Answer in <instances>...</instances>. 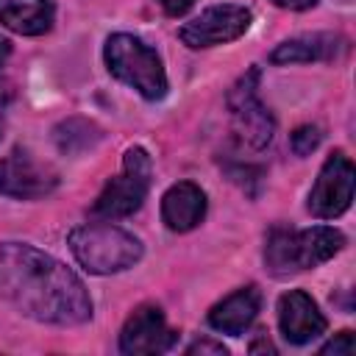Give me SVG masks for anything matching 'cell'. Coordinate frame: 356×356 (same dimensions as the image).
<instances>
[{"label": "cell", "instance_id": "ffe728a7", "mask_svg": "<svg viewBox=\"0 0 356 356\" xmlns=\"http://www.w3.org/2000/svg\"><path fill=\"white\" fill-rule=\"evenodd\" d=\"M192 3H195V0H159V6L164 8V14H170V17L186 14V11L192 8Z\"/></svg>", "mask_w": 356, "mask_h": 356}, {"label": "cell", "instance_id": "3957f363", "mask_svg": "<svg viewBox=\"0 0 356 356\" xmlns=\"http://www.w3.org/2000/svg\"><path fill=\"white\" fill-rule=\"evenodd\" d=\"M67 242L78 264L95 275H111L128 270L142 259V242L125 228H117L111 222L78 225Z\"/></svg>", "mask_w": 356, "mask_h": 356}, {"label": "cell", "instance_id": "7402d4cb", "mask_svg": "<svg viewBox=\"0 0 356 356\" xmlns=\"http://www.w3.org/2000/svg\"><path fill=\"white\" fill-rule=\"evenodd\" d=\"M248 350H250V353H259V350H264V353H275V345H273L270 339H256V342H250Z\"/></svg>", "mask_w": 356, "mask_h": 356}, {"label": "cell", "instance_id": "ac0fdd59", "mask_svg": "<svg viewBox=\"0 0 356 356\" xmlns=\"http://www.w3.org/2000/svg\"><path fill=\"white\" fill-rule=\"evenodd\" d=\"M356 350V339H353V331H339L334 339H328L320 353H334V356H353Z\"/></svg>", "mask_w": 356, "mask_h": 356}, {"label": "cell", "instance_id": "5bb4252c", "mask_svg": "<svg viewBox=\"0 0 356 356\" xmlns=\"http://www.w3.org/2000/svg\"><path fill=\"white\" fill-rule=\"evenodd\" d=\"M50 0H0V22L19 36H42L53 28Z\"/></svg>", "mask_w": 356, "mask_h": 356}, {"label": "cell", "instance_id": "e0dca14e", "mask_svg": "<svg viewBox=\"0 0 356 356\" xmlns=\"http://www.w3.org/2000/svg\"><path fill=\"white\" fill-rule=\"evenodd\" d=\"M320 139H323V134H320L317 125H300V128L292 131L289 145H292V150H295L298 156H309L312 150H317Z\"/></svg>", "mask_w": 356, "mask_h": 356}, {"label": "cell", "instance_id": "9a60e30c", "mask_svg": "<svg viewBox=\"0 0 356 356\" xmlns=\"http://www.w3.org/2000/svg\"><path fill=\"white\" fill-rule=\"evenodd\" d=\"M342 50V39L334 33H303L295 39L281 42L273 53V64H306V61H325Z\"/></svg>", "mask_w": 356, "mask_h": 356}, {"label": "cell", "instance_id": "2e32d148", "mask_svg": "<svg viewBox=\"0 0 356 356\" xmlns=\"http://www.w3.org/2000/svg\"><path fill=\"white\" fill-rule=\"evenodd\" d=\"M100 136H103L100 128L95 122H89V120H81V117H70V120H64L53 131V139H56L58 150L61 153H70V156L83 153V150H92L100 142Z\"/></svg>", "mask_w": 356, "mask_h": 356}, {"label": "cell", "instance_id": "8fae6325", "mask_svg": "<svg viewBox=\"0 0 356 356\" xmlns=\"http://www.w3.org/2000/svg\"><path fill=\"white\" fill-rule=\"evenodd\" d=\"M278 325L289 345H306L325 331V317L303 289H289L278 298Z\"/></svg>", "mask_w": 356, "mask_h": 356}, {"label": "cell", "instance_id": "ba28073f", "mask_svg": "<svg viewBox=\"0 0 356 356\" xmlns=\"http://www.w3.org/2000/svg\"><path fill=\"white\" fill-rule=\"evenodd\" d=\"M353 184H356L353 161L342 150L331 153L309 192V211L320 220H334L345 214L353 200Z\"/></svg>", "mask_w": 356, "mask_h": 356}, {"label": "cell", "instance_id": "8992f818", "mask_svg": "<svg viewBox=\"0 0 356 356\" xmlns=\"http://www.w3.org/2000/svg\"><path fill=\"white\" fill-rule=\"evenodd\" d=\"M150 178H153V161H150L147 150L128 147L125 159H122V172L103 186V192L97 195V200L92 206V217L120 220V217L134 214L142 206V200L147 197Z\"/></svg>", "mask_w": 356, "mask_h": 356}, {"label": "cell", "instance_id": "7a4b0ae2", "mask_svg": "<svg viewBox=\"0 0 356 356\" xmlns=\"http://www.w3.org/2000/svg\"><path fill=\"white\" fill-rule=\"evenodd\" d=\"M342 245L345 236L331 225H314L303 231L273 228L264 245V264L275 278H286L334 259Z\"/></svg>", "mask_w": 356, "mask_h": 356}, {"label": "cell", "instance_id": "30bf717a", "mask_svg": "<svg viewBox=\"0 0 356 356\" xmlns=\"http://www.w3.org/2000/svg\"><path fill=\"white\" fill-rule=\"evenodd\" d=\"M178 331H172L161 314L159 306L145 303L139 306L120 331V350L128 356H145V353H164L175 345Z\"/></svg>", "mask_w": 356, "mask_h": 356}, {"label": "cell", "instance_id": "44dd1931", "mask_svg": "<svg viewBox=\"0 0 356 356\" xmlns=\"http://www.w3.org/2000/svg\"><path fill=\"white\" fill-rule=\"evenodd\" d=\"M278 8H289V11H306V8H312L317 0H273Z\"/></svg>", "mask_w": 356, "mask_h": 356}, {"label": "cell", "instance_id": "cb8c5ba5", "mask_svg": "<svg viewBox=\"0 0 356 356\" xmlns=\"http://www.w3.org/2000/svg\"><path fill=\"white\" fill-rule=\"evenodd\" d=\"M0 136H3V114H0Z\"/></svg>", "mask_w": 356, "mask_h": 356}, {"label": "cell", "instance_id": "9c48e42d", "mask_svg": "<svg viewBox=\"0 0 356 356\" xmlns=\"http://www.w3.org/2000/svg\"><path fill=\"white\" fill-rule=\"evenodd\" d=\"M250 19H253V14L245 6L222 3V6H211V8L200 11V17L189 19L178 31V36L192 50L214 47V44H225V42L239 39L250 28Z\"/></svg>", "mask_w": 356, "mask_h": 356}, {"label": "cell", "instance_id": "4fadbf2b", "mask_svg": "<svg viewBox=\"0 0 356 356\" xmlns=\"http://www.w3.org/2000/svg\"><path fill=\"white\" fill-rule=\"evenodd\" d=\"M259 306H261V292H259V286H253V284H250V286H242V289H236L234 295L222 298L217 306H211V312H209V325H211L214 331L239 337V334L248 331V325L256 320Z\"/></svg>", "mask_w": 356, "mask_h": 356}, {"label": "cell", "instance_id": "277c9868", "mask_svg": "<svg viewBox=\"0 0 356 356\" xmlns=\"http://www.w3.org/2000/svg\"><path fill=\"white\" fill-rule=\"evenodd\" d=\"M106 67L108 72L136 89L145 100H161L167 95V75L159 53L131 33H114L106 42Z\"/></svg>", "mask_w": 356, "mask_h": 356}, {"label": "cell", "instance_id": "7c38bea8", "mask_svg": "<svg viewBox=\"0 0 356 356\" xmlns=\"http://www.w3.org/2000/svg\"><path fill=\"white\" fill-rule=\"evenodd\" d=\"M206 217V195L192 181L172 184L161 197V220L170 231H192Z\"/></svg>", "mask_w": 356, "mask_h": 356}, {"label": "cell", "instance_id": "603a6c76", "mask_svg": "<svg viewBox=\"0 0 356 356\" xmlns=\"http://www.w3.org/2000/svg\"><path fill=\"white\" fill-rule=\"evenodd\" d=\"M8 56H11V42L6 36H0V67L8 61Z\"/></svg>", "mask_w": 356, "mask_h": 356}, {"label": "cell", "instance_id": "d6986e66", "mask_svg": "<svg viewBox=\"0 0 356 356\" xmlns=\"http://www.w3.org/2000/svg\"><path fill=\"white\" fill-rule=\"evenodd\" d=\"M186 353H214V356H225L228 348L222 342H214V339H195L192 345H186Z\"/></svg>", "mask_w": 356, "mask_h": 356}, {"label": "cell", "instance_id": "5b68a950", "mask_svg": "<svg viewBox=\"0 0 356 356\" xmlns=\"http://www.w3.org/2000/svg\"><path fill=\"white\" fill-rule=\"evenodd\" d=\"M228 114L231 131L242 150H264L275 134V120L259 97V70L250 67L231 89H228Z\"/></svg>", "mask_w": 356, "mask_h": 356}, {"label": "cell", "instance_id": "52a82bcc", "mask_svg": "<svg viewBox=\"0 0 356 356\" xmlns=\"http://www.w3.org/2000/svg\"><path fill=\"white\" fill-rule=\"evenodd\" d=\"M58 186V172L36 159L25 147H14L8 156L0 159V195L19 197V200H36L50 195Z\"/></svg>", "mask_w": 356, "mask_h": 356}, {"label": "cell", "instance_id": "6da1fadb", "mask_svg": "<svg viewBox=\"0 0 356 356\" xmlns=\"http://www.w3.org/2000/svg\"><path fill=\"white\" fill-rule=\"evenodd\" d=\"M0 298L39 323L78 325L92 317L83 281L58 259L22 242H0Z\"/></svg>", "mask_w": 356, "mask_h": 356}]
</instances>
